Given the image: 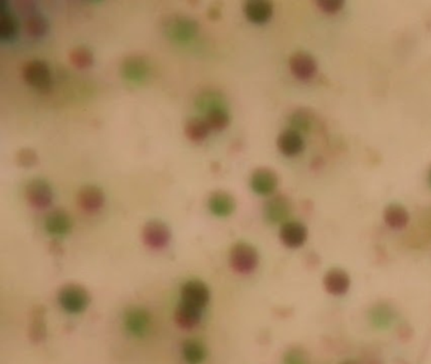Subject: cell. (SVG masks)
Listing matches in <instances>:
<instances>
[{
    "label": "cell",
    "instance_id": "1",
    "mask_svg": "<svg viewBox=\"0 0 431 364\" xmlns=\"http://www.w3.org/2000/svg\"><path fill=\"white\" fill-rule=\"evenodd\" d=\"M162 32L177 45H189L199 33L195 20L185 14H169L161 20Z\"/></svg>",
    "mask_w": 431,
    "mask_h": 364
},
{
    "label": "cell",
    "instance_id": "2",
    "mask_svg": "<svg viewBox=\"0 0 431 364\" xmlns=\"http://www.w3.org/2000/svg\"><path fill=\"white\" fill-rule=\"evenodd\" d=\"M59 303L68 312L79 314L88 308L90 295L84 286L68 283L59 291Z\"/></svg>",
    "mask_w": 431,
    "mask_h": 364
},
{
    "label": "cell",
    "instance_id": "3",
    "mask_svg": "<svg viewBox=\"0 0 431 364\" xmlns=\"http://www.w3.org/2000/svg\"><path fill=\"white\" fill-rule=\"evenodd\" d=\"M230 266L239 273H250L259 262L258 252L248 243L239 242L232 247L229 253Z\"/></svg>",
    "mask_w": 431,
    "mask_h": 364
},
{
    "label": "cell",
    "instance_id": "4",
    "mask_svg": "<svg viewBox=\"0 0 431 364\" xmlns=\"http://www.w3.org/2000/svg\"><path fill=\"white\" fill-rule=\"evenodd\" d=\"M23 79L29 86L40 91H47L52 86V76L46 62L32 60L27 62L22 70Z\"/></svg>",
    "mask_w": 431,
    "mask_h": 364
},
{
    "label": "cell",
    "instance_id": "5",
    "mask_svg": "<svg viewBox=\"0 0 431 364\" xmlns=\"http://www.w3.org/2000/svg\"><path fill=\"white\" fill-rule=\"evenodd\" d=\"M123 77L133 84H143L149 79V65L146 59L138 54L126 57L121 65Z\"/></svg>",
    "mask_w": 431,
    "mask_h": 364
},
{
    "label": "cell",
    "instance_id": "6",
    "mask_svg": "<svg viewBox=\"0 0 431 364\" xmlns=\"http://www.w3.org/2000/svg\"><path fill=\"white\" fill-rule=\"evenodd\" d=\"M24 195L27 202L38 209H45L52 202V189L47 182L40 179H34L28 182Z\"/></svg>",
    "mask_w": 431,
    "mask_h": 364
},
{
    "label": "cell",
    "instance_id": "7",
    "mask_svg": "<svg viewBox=\"0 0 431 364\" xmlns=\"http://www.w3.org/2000/svg\"><path fill=\"white\" fill-rule=\"evenodd\" d=\"M142 238L151 248L161 250L169 242L171 233L169 227L165 222L152 220L144 225V228L142 230Z\"/></svg>",
    "mask_w": 431,
    "mask_h": 364
},
{
    "label": "cell",
    "instance_id": "8",
    "mask_svg": "<svg viewBox=\"0 0 431 364\" xmlns=\"http://www.w3.org/2000/svg\"><path fill=\"white\" fill-rule=\"evenodd\" d=\"M181 297L183 303L202 309L209 303L210 291L208 286L199 280H191L182 286Z\"/></svg>",
    "mask_w": 431,
    "mask_h": 364
},
{
    "label": "cell",
    "instance_id": "9",
    "mask_svg": "<svg viewBox=\"0 0 431 364\" xmlns=\"http://www.w3.org/2000/svg\"><path fill=\"white\" fill-rule=\"evenodd\" d=\"M250 188L259 195H270L278 185V176L273 169L259 167L252 172Z\"/></svg>",
    "mask_w": 431,
    "mask_h": 364
},
{
    "label": "cell",
    "instance_id": "10",
    "mask_svg": "<svg viewBox=\"0 0 431 364\" xmlns=\"http://www.w3.org/2000/svg\"><path fill=\"white\" fill-rule=\"evenodd\" d=\"M291 213V202L287 196L278 194L272 196L264 205V215L270 222H285Z\"/></svg>",
    "mask_w": 431,
    "mask_h": 364
},
{
    "label": "cell",
    "instance_id": "11",
    "mask_svg": "<svg viewBox=\"0 0 431 364\" xmlns=\"http://www.w3.org/2000/svg\"><path fill=\"white\" fill-rule=\"evenodd\" d=\"M280 238L285 245L290 248H297L306 242L308 229L303 222H297V220H287L283 222L280 229Z\"/></svg>",
    "mask_w": 431,
    "mask_h": 364
},
{
    "label": "cell",
    "instance_id": "12",
    "mask_svg": "<svg viewBox=\"0 0 431 364\" xmlns=\"http://www.w3.org/2000/svg\"><path fill=\"white\" fill-rule=\"evenodd\" d=\"M124 325L130 334L142 337L151 328V317L141 308H132L124 314Z\"/></svg>",
    "mask_w": 431,
    "mask_h": 364
},
{
    "label": "cell",
    "instance_id": "13",
    "mask_svg": "<svg viewBox=\"0 0 431 364\" xmlns=\"http://www.w3.org/2000/svg\"><path fill=\"white\" fill-rule=\"evenodd\" d=\"M76 202L79 208L89 213L98 211L104 204V192L94 185H86L77 191Z\"/></svg>",
    "mask_w": 431,
    "mask_h": 364
},
{
    "label": "cell",
    "instance_id": "14",
    "mask_svg": "<svg viewBox=\"0 0 431 364\" xmlns=\"http://www.w3.org/2000/svg\"><path fill=\"white\" fill-rule=\"evenodd\" d=\"M289 65L292 74L300 79H310L317 73V61L310 54L303 51L291 54Z\"/></svg>",
    "mask_w": 431,
    "mask_h": 364
},
{
    "label": "cell",
    "instance_id": "15",
    "mask_svg": "<svg viewBox=\"0 0 431 364\" xmlns=\"http://www.w3.org/2000/svg\"><path fill=\"white\" fill-rule=\"evenodd\" d=\"M227 99L222 91L216 89H206L200 91L195 98V107L199 112L208 114L214 109L225 108Z\"/></svg>",
    "mask_w": 431,
    "mask_h": 364
},
{
    "label": "cell",
    "instance_id": "16",
    "mask_svg": "<svg viewBox=\"0 0 431 364\" xmlns=\"http://www.w3.org/2000/svg\"><path fill=\"white\" fill-rule=\"evenodd\" d=\"M324 286L331 295H344L351 286V278L345 271L331 268L324 276Z\"/></svg>",
    "mask_w": 431,
    "mask_h": 364
},
{
    "label": "cell",
    "instance_id": "17",
    "mask_svg": "<svg viewBox=\"0 0 431 364\" xmlns=\"http://www.w3.org/2000/svg\"><path fill=\"white\" fill-rule=\"evenodd\" d=\"M45 227L54 236H65L73 228V218L65 210L56 209L46 216Z\"/></svg>",
    "mask_w": 431,
    "mask_h": 364
},
{
    "label": "cell",
    "instance_id": "18",
    "mask_svg": "<svg viewBox=\"0 0 431 364\" xmlns=\"http://www.w3.org/2000/svg\"><path fill=\"white\" fill-rule=\"evenodd\" d=\"M208 205L214 215L228 216L236 210V199L227 191H214L209 196Z\"/></svg>",
    "mask_w": 431,
    "mask_h": 364
},
{
    "label": "cell",
    "instance_id": "19",
    "mask_svg": "<svg viewBox=\"0 0 431 364\" xmlns=\"http://www.w3.org/2000/svg\"><path fill=\"white\" fill-rule=\"evenodd\" d=\"M202 320L200 309L188 303H179L175 310V321L182 329H192Z\"/></svg>",
    "mask_w": 431,
    "mask_h": 364
},
{
    "label": "cell",
    "instance_id": "20",
    "mask_svg": "<svg viewBox=\"0 0 431 364\" xmlns=\"http://www.w3.org/2000/svg\"><path fill=\"white\" fill-rule=\"evenodd\" d=\"M277 147L283 155H297L303 149V137L295 129H285L277 137Z\"/></svg>",
    "mask_w": 431,
    "mask_h": 364
},
{
    "label": "cell",
    "instance_id": "21",
    "mask_svg": "<svg viewBox=\"0 0 431 364\" xmlns=\"http://www.w3.org/2000/svg\"><path fill=\"white\" fill-rule=\"evenodd\" d=\"M395 311L387 303H377L370 311V321L378 331L388 329L395 321Z\"/></svg>",
    "mask_w": 431,
    "mask_h": 364
},
{
    "label": "cell",
    "instance_id": "22",
    "mask_svg": "<svg viewBox=\"0 0 431 364\" xmlns=\"http://www.w3.org/2000/svg\"><path fill=\"white\" fill-rule=\"evenodd\" d=\"M244 13L255 23H262L273 13V6L267 0H250L244 4Z\"/></svg>",
    "mask_w": 431,
    "mask_h": 364
},
{
    "label": "cell",
    "instance_id": "23",
    "mask_svg": "<svg viewBox=\"0 0 431 364\" xmlns=\"http://www.w3.org/2000/svg\"><path fill=\"white\" fill-rule=\"evenodd\" d=\"M289 123H290L291 129H295L298 133L310 132L315 123V114L311 109H296L289 116Z\"/></svg>",
    "mask_w": 431,
    "mask_h": 364
},
{
    "label": "cell",
    "instance_id": "24",
    "mask_svg": "<svg viewBox=\"0 0 431 364\" xmlns=\"http://www.w3.org/2000/svg\"><path fill=\"white\" fill-rule=\"evenodd\" d=\"M206 354H208V351L205 345L195 339L186 340L182 345V356L188 363L200 364L205 361Z\"/></svg>",
    "mask_w": 431,
    "mask_h": 364
},
{
    "label": "cell",
    "instance_id": "25",
    "mask_svg": "<svg viewBox=\"0 0 431 364\" xmlns=\"http://www.w3.org/2000/svg\"><path fill=\"white\" fill-rule=\"evenodd\" d=\"M210 129L211 128L205 118L195 116V118H190L189 121H186L185 135L191 141L200 142L208 137Z\"/></svg>",
    "mask_w": 431,
    "mask_h": 364
},
{
    "label": "cell",
    "instance_id": "26",
    "mask_svg": "<svg viewBox=\"0 0 431 364\" xmlns=\"http://www.w3.org/2000/svg\"><path fill=\"white\" fill-rule=\"evenodd\" d=\"M384 222L392 228H402L409 222V211L401 204H390L384 209Z\"/></svg>",
    "mask_w": 431,
    "mask_h": 364
},
{
    "label": "cell",
    "instance_id": "27",
    "mask_svg": "<svg viewBox=\"0 0 431 364\" xmlns=\"http://www.w3.org/2000/svg\"><path fill=\"white\" fill-rule=\"evenodd\" d=\"M29 337L33 342H40L46 337V320H45V310L43 308H36L31 319L29 326Z\"/></svg>",
    "mask_w": 431,
    "mask_h": 364
},
{
    "label": "cell",
    "instance_id": "28",
    "mask_svg": "<svg viewBox=\"0 0 431 364\" xmlns=\"http://www.w3.org/2000/svg\"><path fill=\"white\" fill-rule=\"evenodd\" d=\"M18 31V22L13 14L4 7L0 8V38H12Z\"/></svg>",
    "mask_w": 431,
    "mask_h": 364
},
{
    "label": "cell",
    "instance_id": "29",
    "mask_svg": "<svg viewBox=\"0 0 431 364\" xmlns=\"http://www.w3.org/2000/svg\"><path fill=\"white\" fill-rule=\"evenodd\" d=\"M70 61L77 68H88L93 65L94 57L89 48L79 46L70 52Z\"/></svg>",
    "mask_w": 431,
    "mask_h": 364
},
{
    "label": "cell",
    "instance_id": "30",
    "mask_svg": "<svg viewBox=\"0 0 431 364\" xmlns=\"http://www.w3.org/2000/svg\"><path fill=\"white\" fill-rule=\"evenodd\" d=\"M205 119L208 121L210 128L216 129V130L225 128L229 124L230 121L229 114H228V112L225 110V108L211 110V112L206 114Z\"/></svg>",
    "mask_w": 431,
    "mask_h": 364
},
{
    "label": "cell",
    "instance_id": "31",
    "mask_svg": "<svg viewBox=\"0 0 431 364\" xmlns=\"http://www.w3.org/2000/svg\"><path fill=\"white\" fill-rule=\"evenodd\" d=\"M47 20H45L42 15L33 14L31 17H28L26 20V31L28 34L33 36V37H40L47 32Z\"/></svg>",
    "mask_w": 431,
    "mask_h": 364
},
{
    "label": "cell",
    "instance_id": "32",
    "mask_svg": "<svg viewBox=\"0 0 431 364\" xmlns=\"http://www.w3.org/2000/svg\"><path fill=\"white\" fill-rule=\"evenodd\" d=\"M37 160L38 157L33 149H22L15 153V162L18 166H22V167H31L36 165Z\"/></svg>",
    "mask_w": 431,
    "mask_h": 364
},
{
    "label": "cell",
    "instance_id": "33",
    "mask_svg": "<svg viewBox=\"0 0 431 364\" xmlns=\"http://www.w3.org/2000/svg\"><path fill=\"white\" fill-rule=\"evenodd\" d=\"M283 364H308L306 354L301 348H291L283 356Z\"/></svg>",
    "mask_w": 431,
    "mask_h": 364
},
{
    "label": "cell",
    "instance_id": "34",
    "mask_svg": "<svg viewBox=\"0 0 431 364\" xmlns=\"http://www.w3.org/2000/svg\"><path fill=\"white\" fill-rule=\"evenodd\" d=\"M317 6L322 8L325 12L334 13L343 7V0H319Z\"/></svg>",
    "mask_w": 431,
    "mask_h": 364
},
{
    "label": "cell",
    "instance_id": "35",
    "mask_svg": "<svg viewBox=\"0 0 431 364\" xmlns=\"http://www.w3.org/2000/svg\"><path fill=\"white\" fill-rule=\"evenodd\" d=\"M222 3L220 1H216V3H211L210 7L208 8V17L210 20H218L220 15H222Z\"/></svg>",
    "mask_w": 431,
    "mask_h": 364
},
{
    "label": "cell",
    "instance_id": "36",
    "mask_svg": "<svg viewBox=\"0 0 431 364\" xmlns=\"http://www.w3.org/2000/svg\"><path fill=\"white\" fill-rule=\"evenodd\" d=\"M424 229L426 232V234H429L431 236V210L430 213L425 218Z\"/></svg>",
    "mask_w": 431,
    "mask_h": 364
},
{
    "label": "cell",
    "instance_id": "37",
    "mask_svg": "<svg viewBox=\"0 0 431 364\" xmlns=\"http://www.w3.org/2000/svg\"><path fill=\"white\" fill-rule=\"evenodd\" d=\"M342 364H358L357 362H354V361H345Z\"/></svg>",
    "mask_w": 431,
    "mask_h": 364
},
{
    "label": "cell",
    "instance_id": "38",
    "mask_svg": "<svg viewBox=\"0 0 431 364\" xmlns=\"http://www.w3.org/2000/svg\"><path fill=\"white\" fill-rule=\"evenodd\" d=\"M429 181H430L431 183V167L430 169H429Z\"/></svg>",
    "mask_w": 431,
    "mask_h": 364
}]
</instances>
